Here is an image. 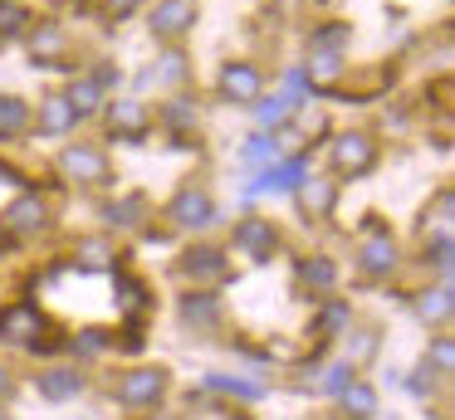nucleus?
Here are the masks:
<instances>
[{"instance_id":"15","label":"nucleus","mask_w":455,"mask_h":420,"mask_svg":"<svg viewBox=\"0 0 455 420\" xmlns=\"http://www.w3.org/2000/svg\"><path fill=\"white\" fill-rule=\"evenodd\" d=\"M299 191V205H304L314 220H323V215H333V201H338V186L323 181V176H304V181L294 186Z\"/></svg>"},{"instance_id":"26","label":"nucleus","mask_w":455,"mask_h":420,"mask_svg":"<svg viewBox=\"0 0 455 420\" xmlns=\"http://www.w3.org/2000/svg\"><path fill=\"white\" fill-rule=\"evenodd\" d=\"M206 386L211 391H230V396H240V400H259V396H265V386L240 381V376H226V371H206Z\"/></svg>"},{"instance_id":"35","label":"nucleus","mask_w":455,"mask_h":420,"mask_svg":"<svg viewBox=\"0 0 455 420\" xmlns=\"http://www.w3.org/2000/svg\"><path fill=\"white\" fill-rule=\"evenodd\" d=\"M451 254H455V244H451V230H441L431 244H426V264H435V269H441L445 279H451Z\"/></svg>"},{"instance_id":"7","label":"nucleus","mask_w":455,"mask_h":420,"mask_svg":"<svg viewBox=\"0 0 455 420\" xmlns=\"http://www.w3.org/2000/svg\"><path fill=\"white\" fill-rule=\"evenodd\" d=\"M167 220L177 225V230H206V225L216 220V201H211L206 191H196V186H181L167 205Z\"/></svg>"},{"instance_id":"1","label":"nucleus","mask_w":455,"mask_h":420,"mask_svg":"<svg viewBox=\"0 0 455 420\" xmlns=\"http://www.w3.org/2000/svg\"><path fill=\"white\" fill-rule=\"evenodd\" d=\"M44 225H50V201H44L40 191L15 195V201L0 210V230L11 234V240H30V234L44 230Z\"/></svg>"},{"instance_id":"8","label":"nucleus","mask_w":455,"mask_h":420,"mask_svg":"<svg viewBox=\"0 0 455 420\" xmlns=\"http://www.w3.org/2000/svg\"><path fill=\"white\" fill-rule=\"evenodd\" d=\"M108 132L118 137V142H142V137L152 132L148 103H138V98H118V103H108Z\"/></svg>"},{"instance_id":"24","label":"nucleus","mask_w":455,"mask_h":420,"mask_svg":"<svg viewBox=\"0 0 455 420\" xmlns=\"http://www.w3.org/2000/svg\"><path fill=\"white\" fill-rule=\"evenodd\" d=\"M299 279H304L308 289L328 293L338 283V269H333V259H328V254H314V259H299Z\"/></svg>"},{"instance_id":"32","label":"nucleus","mask_w":455,"mask_h":420,"mask_svg":"<svg viewBox=\"0 0 455 420\" xmlns=\"http://www.w3.org/2000/svg\"><path fill=\"white\" fill-rule=\"evenodd\" d=\"M377 357V332L372 328H363V332H353V337H347V367H363V361H372Z\"/></svg>"},{"instance_id":"18","label":"nucleus","mask_w":455,"mask_h":420,"mask_svg":"<svg viewBox=\"0 0 455 420\" xmlns=\"http://www.w3.org/2000/svg\"><path fill=\"white\" fill-rule=\"evenodd\" d=\"M74 123H79V117H74V107H69V98H64V93L40 98V132L44 137H64Z\"/></svg>"},{"instance_id":"6","label":"nucleus","mask_w":455,"mask_h":420,"mask_svg":"<svg viewBox=\"0 0 455 420\" xmlns=\"http://www.w3.org/2000/svg\"><path fill=\"white\" fill-rule=\"evenodd\" d=\"M60 171L69 176V181H84V186H113V166H108V156H103L99 147H89V142L64 147Z\"/></svg>"},{"instance_id":"28","label":"nucleus","mask_w":455,"mask_h":420,"mask_svg":"<svg viewBox=\"0 0 455 420\" xmlns=\"http://www.w3.org/2000/svg\"><path fill=\"white\" fill-rule=\"evenodd\" d=\"M347 322H353V308H347L343 298H328V303H323V313L314 318V328L323 332V337H333V332H343V328H347Z\"/></svg>"},{"instance_id":"22","label":"nucleus","mask_w":455,"mask_h":420,"mask_svg":"<svg viewBox=\"0 0 455 420\" xmlns=\"http://www.w3.org/2000/svg\"><path fill=\"white\" fill-rule=\"evenodd\" d=\"M347 39H353V25H338V20H328V25H318L314 35H308V49H314V54H343Z\"/></svg>"},{"instance_id":"3","label":"nucleus","mask_w":455,"mask_h":420,"mask_svg":"<svg viewBox=\"0 0 455 420\" xmlns=\"http://www.w3.org/2000/svg\"><path fill=\"white\" fill-rule=\"evenodd\" d=\"M167 367H132L128 376L118 381V400L128 410H148V406H157L162 396H167Z\"/></svg>"},{"instance_id":"23","label":"nucleus","mask_w":455,"mask_h":420,"mask_svg":"<svg viewBox=\"0 0 455 420\" xmlns=\"http://www.w3.org/2000/svg\"><path fill=\"white\" fill-rule=\"evenodd\" d=\"M304 78L318 88V93H323V88H333L338 78H343V54H308Z\"/></svg>"},{"instance_id":"42","label":"nucleus","mask_w":455,"mask_h":420,"mask_svg":"<svg viewBox=\"0 0 455 420\" xmlns=\"http://www.w3.org/2000/svg\"><path fill=\"white\" fill-rule=\"evenodd\" d=\"M5 391H11V371L0 367V396H5Z\"/></svg>"},{"instance_id":"20","label":"nucleus","mask_w":455,"mask_h":420,"mask_svg":"<svg viewBox=\"0 0 455 420\" xmlns=\"http://www.w3.org/2000/svg\"><path fill=\"white\" fill-rule=\"evenodd\" d=\"M30 49H35V59H40L44 68H54V59H60L64 49H69V39H64V29L54 25V20H40V29H35Z\"/></svg>"},{"instance_id":"33","label":"nucleus","mask_w":455,"mask_h":420,"mask_svg":"<svg viewBox=\"0 0 455 420\" xmlns=\"http://www.w3.org/2000/svg\"><path fill=\"white\" fill-rule=\"evenodd\" d=\"M113 289H118V303L128 313H142L148 308V289H142L138 279H128V273H118V283H113Z\"/></svg>"},{"instance_id":"14","label":"nucleus","mask_w":455,"mask_h":420,"mask_svg":"<svg viewBox=\"0 0 455 420\" xmlns=\"http://www.w3.org/2000/svg\"><path fill=\"white\" fill-rule=\"evenodd\" d=\"M35 386H40V396L44 400H74V396H84V371L79 367H50V371H40L35 376Z\"/></svg>"},{"instance_id":"37","label":"nucleus","mask_w":455,"mask_h":420,"mask_svg":"<svg viewBox=\"0 0 455 420\" xmlns=\"http://www.w3.org/2000/svg\"><path fill=\"white\" fill-rule=\"evenodd\" d=\"M25 25H30V10L5 0V5H0V39H5V35H20Z\"/></svg>"},{"instance_id":"38","label":"nucleus","mask_w":455,"mask_h":420,"mask_svg":"<svg viewBox=\"0 0 455 420\" xmlns=\"http://www.w3.org/2000/svg\"><path fill=\"white\" fill-rule=\"evenodd\" d=\"M353 381H357V371L347 367V361H338V367H328V371H323V391H328V396H338V391L353 386Z\"/></svg>"},{"instance_id":"11","label":"nucleus","mask_w":455,"mask_h":420,"mask_svg":"<svg viewBox=\"0 0 455 420\" xmlns=\"http://www.w3.org/2000/svg\"><path fill=\"white\" fill-rule=\"evenodd\" d=\"M357 269H363L367 279H387V273L396 269V240H392V230L367 234L363 250H357Z\"/></svg>"},{"instance_id":"4","label":"nucleus","mask_w":455,"mask_h":420,"mask_svg":"<svg viewBox=\"0 0 455 420\" xmlns=\"http://www.w3.org/2000/svg\"><path fill=\"white\" fill-rule=\"evenodd\" d=\"M328 162H333L338 176H367L377 166V142L367 132H343L328 147Z\"/></svg>"},{"instance_id":"40","label":"nucleus","mask_w":455,"mask_h":420,"mask_svg":"<svg viewBox=\"0 0 455 420\" xmlns=\"http://www.w3.org/2000/svg\"><path fill=\"white\" fill-rule=\"evenodd\" d=\"M162 78H167V83L187 78V59H181V54H167V59H162Z\"/></svg>"},{"instance_id":"12","label":"nucleus","mask_w":455,"mask_h":420,"mask_svg":"<svg viewBox=\"0 0 455 420\" xmlns=\"http://www.w3.org/2000/svg\"><path fill=\"white\" fill-rule=\"evenodd\" d=\"M181 273L196 279V283L226 279V250H216V244H191V250L181 254Z\"/></svg>"},{"instance_id":"36","label":"nucleus","mask_w":455,"mask_h":420,"mask_svg":"<svg viewBox=\"0 0 455 420\" xmlns=\"http://www.w3.org/2000/svg\"><path fill=\"white\" fill-rule=\"evenodd\" d=\"M74 259H84L89 269H103V264L113 259V244H108V240H79V250H74Z\"/></svg>"},{"instance_id":"25","label":"nucleus","mask_w":455,"mask_h":420,"mask_svg":"<svg viewBox=\"0 0 455 420\" xmlns=\"http://www.w3.org/2000/svg\"><path fill=\"white\" fill-rule=\"evenodd\" d=\"M142 210H148L142 195H123V201L103 205V220H108V225H142Z\"/></svg>"},{"instance_id":"21","label":"nucleus","mask_w":455,"mask_h":420,"mask_svg":"<svg viewBox=\"0 0 455 420\" xmlns=\"http://www.w3.org/2000/svg\"><path fill=\"white\" fill-rule=\"evenodd\" d=\"M338 400H343V410H347L353 420H372V416H377V391L367 386L363 376H357L353 386H343V391H338Z\"/></svg>"},{"instance_id":"34","label":"nucleus","mask_w":455,"mask_h":420,"mask_svg":"<svg viewBox=\"0 0 455 420\" xmlns=\"http://www.w3.org/2000/svg\"><path fill=\"white\" fill-rule=\"evenodd\" d=\"M426 367L441 371V376H451V371H455V342L451 337H435L431 352H426Z\"/></svg>"},{"instance_id":"41","label":"nucleus","mask_w":455,"mask_h":420,"mask_svg":"<svg viewBox=\"0 0 455 420\" xmlns=\"http://www.w3.org/2000/svg\"><path fill=\"white\" fill-rule=\"evenodd\" d=\"M142 0H103V10H108L113 20H123V15H132V10H138Z\"/></svg>"},{"instance_id":"9","label":"nucleus","mask_w":455,"mask_h":420,"mask_svg":"<svg viewBox=\"0 0 455 420\" xmlns=\"http://www.w3.org/2000/svg\"><path fill=\"white\" fill-rule=\"evenodd\" d=\"M40 332H44V313L35 308V303H11V308H0V342L30 347Z\"/></svg>"},{"instance_id":"10","label":"nucleus","mask_w":455,"mask_h":420,"mask_svg":"<svg viewBox=\"0 0 455 420\" xmlns=\"http://www.w3.org/2000/svg\"><path fill=\"white\" fill-rule=\"evenodd\" d=\"M148 29L157 39H181L187 29H196V0H162V5L152 10Z\"/></svg>"},{"instance_id":"43","label":"nucleus","mask_w":455,"mask_h":420,"mask_svg":"<svg viewBox=\"0 0 455 420\" xmlns=\"http://www.w3.org/2000/svg\"><path fill=\"white\" fill-rule=\"evenodd\" d=\"M0 420H5V410H0Z\"/></svg>"},{"instance_id":"19","label":"nucleus","mask_w":455,"mask_h":420,"mask_svg":"<svg viewBox=\"0 0 455 420\" xmlns=\"http://www.w3.org/2000/svg\"><path fill=\"white\" fill-rule=\"evenodd\" d=\"M451 313H455V293H451V283L416 293V318H421V322H451Z\"/></svg>"},{"instance_id":"2","label":"nucleus","mask_w":455,"mask_h":420,"mask_svg":"<svg viewBox=\"0 0 455 420\" xmlns=\"http://www.w3.org/2000/svg\"><path fill=\"white\" fill-rule=\"evenodd\" d=\"M230 250L240 254V259L250 264H269L279 250V230L275 220H265V215H245V220L235 225V240H230Z\"/></svg>"},{"instance_id":"17","label":"nucleus","mask_w":455,"mask_h":420,"mask_svg":"<svg viewBox=\"0 0 455 420\" xmlns=\"http://www.w3.org/2000/svg\"><path fill=\"white\" fill-rule=\"evenodd\" d=\"M162 127L177 137V147H191V137H196V103L191 98H172L162 107Z\"/></svg>"},{"instance_id":"27","label":"nucleus","mask_w":455,"mask_h":420,"mask_svg":"<svg viewBox=\"0 0 455 420\" xmlns=\"http://www.w3.org/2000/svg\"><path fill=\"white\" fill-rule=\"evenodd\" d=\"M64 98H69V107H74V117H89V113H93V107H99V103H103V88H99V83H93V78H84V83H79V78H74V88H69V93H64Z\"/></svg>"},{"instance_id":"5","label":"nucleus","mask_w":455,"mask_h":420,"mask_svg":"<svg viewBox=\"0 0 455 420\" xmlns=\"http://www.w3.org/2000/svg\"><path fill=\"white\" fill-rule=\"evenodd\" d=\"M216 93L226 98V103H245V107H255L259 103V93H265V74H259L250 59H230L226 68H220V78H216Z\"/></svg>"},{"instance_id":"30","label":"nucleus","mask_w":455,"mask_h":420,"mask_svg":"<svg viewBox=\"0 0 455 420\" xmlns=\"http://www.w3.org/2000/svg\"><path fill=\"white\" fill-rule=\"evenodd\" d=\"M279 152H284V137H269V132H255L245 147H240V156H245V162H275Z\"/></svg>"},{"instance_id":"29","label":"nucleus","mask_w":455,"mask_h":420,"mask_svg":"<svg viewBox=\"0 0 455 420\" xmlns=\"http://www.w3.org/2000/svg\"><path fill=\"white\" fill-rule=\"evenodd\" d=\"M30 127V107L20 98H0V137H15Z\"/></svg>"},{"instance_id":"31","label":"nucleus","mask_w":455,"mask_h":420,"mask_svg":"<svg viewBox=\"0 0 455 420\" xmlns=\"http://www.w3.org/2000/svg\"><path fill=\"white\" fill-rule=\"evenodd\" d=\"M255 117H259V127H265V132H269V127H284L289 117H294V103L279 93V98H269V103H255Z\"/></svg>"},{"instance_id":"16","label":"nucleus","mask_w":455,"mask_h":420,"mask_svg":"<svg viewBox=\"0 0 455 420\" xmlns=\"http://www.w3.org/2000/svg\"><path fill=\"white\" fill-rule=\"evenodd\" d=\"M181 322H187V328H196V332H211V328H216V322H220L216 293H206V289L187 293V298H181Z\"/></svg>"},{"instance_id":"13","label":"nucleus","mask_w":455,"mask_h":420,"mask_svg":"<svg viewBox=\"0 0 455 420\" xmlns=\"http://www.w3.org/2000/svg\"><path fill=\"white\" fill-rule=\"evenodd\" d=\"M304 176H308V156H294V162H284V166H265V171H259L255 181L245 186V195H259V191H294Z\"/></svg>"},{"instance_id":"39","label":"nucleus","mask_w":455,"mask_h":420,"mask_svg":"<svg viewBox=\"0 0 455 420\" xmlns=\"http://www.w3.org/2000/svg\"><path fill=\"white\" fill-rule=\"evenodd\" d=\"M103 347H108V332H103V328H84L79 337H74V352H89V357H93V352H103Z\"/></svg>"}]
</instances>
